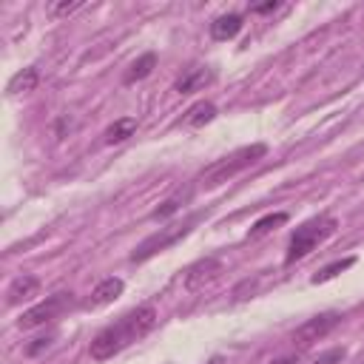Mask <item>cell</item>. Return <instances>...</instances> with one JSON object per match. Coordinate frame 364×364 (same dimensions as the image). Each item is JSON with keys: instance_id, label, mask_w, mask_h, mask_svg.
Masks as SVG:
<instances>
[{"instance_id": "cell-1", "label": "cell", "mask_w": 364, "mask_h": 364, "mask_svg": "<svg viewBox=\"0 0 364 364\" xmlns=\"http://www.w3.org/2000/svg\"><path fill=\"white\" fill-rule=\"evenodd\" d=\"M154 327H156V310H154V304H139L131 313H125L122 318H117L114 324L102 327L91 338L88 353H91L94 361H105V358L122 353L128 344H134L142 336H148Z\"/></svg>"}, {"instance_id": "cell-2", "label": "cell", "mask_w": 364, "mask_h": 364, "mask_svg": "<svg viewBox=\"0 0 364 364\" xmlns=\"http://www.w3.org/2000/svg\"><path fill=\"white\" fill-rule=\"evenodd\" d=\"M264 154H267V145H264V142H253V145L236 148L233 154H228V156H222V159L210 162V165L199 173V182H202L205 188H216V185H222V182H228V179H233L236 173H242L245 168L256 165Z\"/></svg>"}, {"instance_id": "cell-3", "label": "cell", "mask_w": 364, "mask_h": 364, "mask_svg": "<svg viewBox=\"0 0 364 364\" xmlns=\"http://www.w3.org/2000/svg\"><path fill=\"white\" fill-rule=\"evenodd\" d=\"M338 228V219L330 216V213H321V216H313L307 219L304 225H299L287 242V253H284V264H293L299 259H304L310 250H316L327 236H333Z\"/></svg>"}, {"instance_id": "cell-4", "label": "cell", "mask_w": 364, "mask_h": 364, "mask_svg": "<svg viewBox=\"0 0 364 364\" xmlns=\"http://www.w3.org/2000/svg\"><path fill=\"white\" fill-rule=\"evenodd\" d=\"M202 216H205V213H202V210H196V213H191V216H188V219H182V222H173V225L159 228L156 233L145 236V239H142V242L134 247L131 262H145V259H151V256H156V253L168 250L171 245H176L179 239H185V236L193 230V225H196Z\"/></svg>"}, {"instance_id": "cell-5", "label": "cell", "mask_w": 364, "mask_h": 364, "mask_svg": "<svg viewBox=\"0 0 364 364\" xmlns=\"http://www.w3.org/2000/svg\"><path fill=\"white\" fill-rule=\"evenodd\" d=\"M65 307H71V293H54V296H46L40 304H34V307H28L23 316H20V327L23 330H34V327H40V324H46V321H54Z\"/></svg>"}, {"instance_id": "cell-6", "label": "cell", "mask_w": 364, "mask_h": 364, "mask_svg": "<svg viewBox=\"0 0 364 364\" xmlns=\"http://www.w3.org/2000/svg\"><path fill=\"white\" fill-rule=\"evenodd\" d=\"M341 321V313H336V310H327V313H318V316H313V318H307L304 324H299L296 330H293V344L299 347V350H304V347H310V344H316V341H321L330 330H336V324Z\"/></svg>"}, {"instance_id": "cell-7", "label": "cell", "mask_w": 364, "mask_h": 364, "mask_svg": "<svg viewBox=\"0 0 364 364\" xmlns=\"http://www.w3.org/2000/svg\"><path fill=\"white\" fill-rule=\"evenodd\" d=\"M219 273H222V262H219L216 256H205V259L193 262V264L185 270V287H188L191 293H196V290H202L205 284L216 282Z\"/></svg>"}, {"instance_id": "cell-8", "label": "cell", "mask_w": 364, "mask_h": 364, "mask_svg": "<svg viewBox=\"0 0 364 364\" xmlns=\"http://www.w3.org/2000/svg\"><path fill=\"white\" fill-rule=\"evenodd\" d=\"M213 82V71L208 65H191L176 82H173V91L179 94H191V91H202L205 85Z\"/></svg>"}, {"instance_id": "cell-9", "label": "cell", "mask_w": 364, "mask_h": 364, "mask_svg": "<svg viewBox=\"0 0 364 364\" xmlns=\"http://www.w3.org/2000/svg\"><path fill=\"white\" fill-rule=\"evenodd\" d=\"M37 287H40V279H37V276H28V273H23V276H17V279L9 284L6 301H9V304H20V301L31 299V296L37 293Z\"/></svg>"}, {"instance_id": "cell-10", "label": "cell", "mask_w": 364, "mask_h": 364, "mask_svg": "<svg viewBox=\"0 0 364 364\" xmlns=\"http://www.w3.org/2000/svg\"><path fill=\"white\" fill-rule=\"evenodd\" d=\"M122 279H117V276H108V279H102L97 287H94V293H91V299H88V307H102V304H111L119 293H122Z\"/></svg>"}, {"instance_id": "cell-11", "label": "cell", "mask_w": 364, "mask_h": 364, "mask_svg": "<svg viewBox=\"0 0 364 364\" xmlns=\"http://www.w3.org/2000/svg\"><path fill=\"white\" fill-rule=\"evenodd\" d=\"M242 28V14L236 11H228V14H219L213 23H210V37L213 40H230L236 37Z\"/></svg>"}, {"instance_id": "cell-12", "label": "cell", "mask_w": 364, "mask_h": 364, "mask_svg": "<svg viewBox=\"0 0 364 364\" xmlns=\"http://www.w3.org/2000/svg\"><path fill=\"white\" fill-rule=\"evenodd\" d=\"M154 65H156V54L154 51H145V54H139L128 68H125V74H122V82L125 85H134V82H139V80H145L151 71H154Z\"/></svg>"}, {"instance_id": "cell-13", "label": "cell", "mask_w": 364, "mask_h": 364, "mask_svg": "<svg viewBox=\"0 0 364 364\" xmlns=\"http://www.w3.org/2000/svg\"><path fill=\"white\" fill-rule=\"evenodd\" d=\"M210 119H216V105H213V102H208V100L193 102V105L185 111V117H182V122H185V125H191V128H202V125H205V122H210Z\"/></svg>"}, {"instance_id": "cell-14", "label": "cell", "mask_w": 364, "mask_h": 364, "mask_svg": "<svg viewBox=\"0 0 364 364\" xmlns=\"http://www.w3.org/2000/svg\"><path fill=\"white\" fill-rule=\"evenodd\" d=\"M37 82H40V71H37L34 65H28V68L17 71V74L9 80L6 91H9V94H26V91H34Z\"/></svg>"}, {"instance_id": "cell-15", "label": "cell", "mask_w": 364, "mask_h": 364, "mask_svg": "<svg viewBox=\"0 0 364 364\" xmlns=\"http://www.w3.org/2000/svg\"><path fill=\"white\" fill-rule=\"evenodd\" d=\"M136 131V119L134 117H122V119H114L108 128H105V142L108 145H114V142H122V139H128L131 134Z\"/></svg>"}, {"instance_id": "cell-16", "label": "cell", "mask_w": 364, "mask_h": 364, "mask_svg": "<svg viewBox=\"0 0 364 364\" xmlns=\"http://www.w3.org/2000/svg\"><path fill=\"white\" fill-rule=\"evenodd\" d=\"M284 222H287V213H284V210H279V213H267V216H262V219L253 222V228L247 230V239H259V236L270 233L273 228H279V225H284Z\"/></svg>"}, {"instance_id": "cell-17", "label": "cell", "mask_w": 364, "mask_h": 364, "mask_svg": "<svg viewBox=\"0 0 364 364\" xmlns=\"http://www.w3.org/2000/svg\"><path fill=\"white\" fill-rule=\"evenodd\" d=\"M188 199H191V191H179V193L168 196V199H165V202H162L151 216H154V219H168V216H173V213H176Z\"/></svg>"}, {"instance_id": "cell-18", "label": "cell", "mask_w": 364, "mask_h": 364, "mask_svg": "<svg viewBox=\"0 0 364 364\" xmlns=\"http://www.w3.org/2000/svg\"><path fill=\"white\" fill-rule=\"evenodd\" d=\"M355 264V256H347V259H338V262H330L327 267H321L316 276H313V284H324V282H330V279H336L338 273H344L347 267H353Z\"/></svg>"}, {"instance_id": "cell-19", "label": "cell", "mask_w": 364, "mask_h": 364, "mask_svg": "<svg viewBox=\"0 0 364 364\" xmlns=\"http://www.w3.org/2000/svg\"><path fill=\"white\" fill-rule=\"evenodd\" d=\"M344 355H347V350H344V347H333V350H324L321 355H316L310 364H341V361H344Z\"/></svg>"}, {"instance_id": "cell-20", "label": "cell", "mask_w": 364, "mask_h": 364, "mask_svg": "<svg viewBox=\"0 0 364 364\" xmlns=\"http://www.w3.org/2000/svg\"><path fill=\"white\" fill-rule=\"evenodd\" d=\"M80 6H82L80 0H74V3H54V6H48V14H51V17H63V14L77 11Z\"/></svg>"}, {"instance_id": "cell-21", "label": "cell", "mask_w": 364, "mask_h": 364, "mask_svg": "<svg viewBox=\"0 0 364 364\" xmlns=\"http://www.w3.org/2000/svg\"><path fill=\"white\" fill-rule=\"evenodd\" d=\"M51 341H54V336H40V338H34L31 344H26V355H37V353H43L46 347H51Z\"/></svg>"}, {"instance_id": "cell-22", "label": "cell", "mask_w": 364, "mask_h": 364, "mask_svg": "<svg viewBox=\"0 0 364 364\" xmlns=\"http://www.w3.org/2000/svg\"><path fill=\"white\" fill-rule=\"evenodd\" d=\"M65 131H71V119L68 117H60L54 122V136H65Z\"/></svg>"}, {"instance_id": "cell-23", "label": "cell", "mask_w": 364, "mask_h": 364, "mask_svg": "<svg viewBox=\"0 0 364 364\" xmlns=\"http://www.w3.org/2000/svg\"><path fill=\"white\" fill-rule=\"evenodd\" d=\"M276 9H279V3H276V0L262 3V6H250V11H253V14H267V11H276Z\"/></svg>"}, {"instance_id": "cell-24", "label": "cell", "mask_w": 364, "mask_h": 364, "mask_svg": "<svg viewBox=\"0 0 364 364\" xmlns=\"http://www.w3.org/2000/svg\"><path fill=\"white\" fill-rule=\"evenodd\" d=\"M270 364H299V353H293V355H279V358L270 361Z\"/></svg>"}]
</instances>
